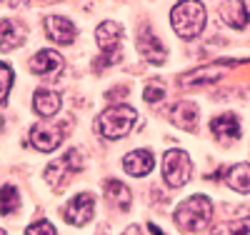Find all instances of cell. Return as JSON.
<instances>
[{
	"mask_svg": "<svg viewBox=\"0 0 250 235\" xmlns=\"http://www.w3.org/2000/svg\"><path fill=\"white\" fill-rule=\"evenodd\" d=\"M20 208V193L13 185H3L0 188V215H10Z\"/></svg>",
	"mask_w": 250,
	"mask_h": 235,
	"instance_id": "20",
	"label": "cell"
},
{
	"mask_svg": "<svg viewBox=\"0 0 250 235\" xmlns=\"http://www.w3.org/2000/svg\"><path fill=\"white\" fill-rule=\"evenodd\" d=\"M213 218V203L205 195H193L175 210V225L185 233H200Z\"/></svg>",
	"mask_w": 250,
	"mask_h": 235,
	"instance_id": "1",
	"label": "cell"
},
{
	"mask_svg": "<svg viewBox=\"0 0 250 235\" xmlns=\"http://www.w3.org/2000/svg\"><path fill=\"white\" fill-rule=\"evenodd\" d=\"M93 208H95V200L90 193H78L68 205L62 210V218H65L70 225H85L90 223L93 218Z\"/></svg>",
	"mask_w": 250,
	"mask_h": 235,
	"instance_id": "8",
	"label": "cell"
},
{
	"mask_svg": "<svg viewBox=\"0 0 250 235\" xmlns=\"http://www.w3.org/2000/svg\"><path fill=\"white\" fill-rule=\"evenodd\" d=\"M60 95L55 90H48V88H38L35 95H33V108L40 118H53L58 110H60Z\"/></svg>",
	"mask_w": 250,
	"mask_h": 235,
	"instance_id": "15",
	"label": "cell"
},
{
	"mask_svg": "<svg viewBox=\"0 0 250 235\" xmlns=\"http://www.w3.org/2000/svg\"><path fill=\"white\" fill-rule=\"evenodd\" d=\"M220 73H213V70H195L190 75L183 78V85H200V83H210V80H218Z\"/></svg>",
	"mask_w": 250,
	"mask_h": 235,
	"instance_id": "22",
	"label": "cell"
},
{
	"mask_svg": "<svg viewBox=\"0 0 250 235\" xmlns=\"http://www.w3.org/2000/svg\"><path fill=\"white\" fill-rule=\"evenodd\" d=\"M0 235H5V230H3V228H0Z\"/></svg>",
	"mask_w": 250,
	"mask_h": 235,
	"instance_id": "30",
	"label": "cell"
},
{
	"mask_svg": "<svg viewBox=\"0 0 250 235\" xmlns=\"http://www.w3.org/2000/svg\"><path fill=\"white\" fill-rule=\"evenodd\" d=\"M243 8H245V15H248V23H250V0H245V3H243Z\"/></svg>",
	"mask_w": 250,
	"mask_h": 235,
	"instance_id": "29",
	"label": "cell"
},
{
	"mask_svg": "<svg viewBox=\"0 0 250 235\" xmlns=\"http://www.w3.org/2000/svg\"><path fill=\"white\" fill-rule=\"evenodd\" d=\"M13 88V68L0 63V103L8 100V93Z\"/></svg>",
	"mask_w": 250,
	"mask_h": 235,
	"instance_id": "21",
	"label": "cell"
},
{
	"mask_svg": "<svg viewBox=\"0 0 250 235\" xmlns=\"http://www.w3.org/2000/svg\"><path fill=\"white\" fill-rule=\"evenodd\" d=\"M25 235H55V228H53L48 220H38V223H33V225L25 230Z\"/></svg>",
	"mask_w": 250,
	"mask_h": 235,
	"instance_id": "24",
	"label": "cell"
},
{
	"mask_svg": "<svg viewBox=\"0 0 250 235\" xmlns=\"http://www.w3.org/2000/svg\"><path fill=\"white\" fill-rule=\"evenodd\" d=\"M85 165L83 163V155H80V150H68L62 158H58L55 163H50L48 168H45V180L53 185V188H60L62 183H68V178L73 175V173H78V170Z\"/></svg>",
	"mask_w": 250,
	"mask_h": 235,
	"instance_id": "6",
	"label": "cell"
},
{
	"mask_svg": "<svg viewBox=\"0 0 250 235\" xmlns=\"http://www.w3.org/2000/svg\"><path fill=\"white\" fill-rule=\"evenodd\" d=\"M123 235H143V233H140V228H138V225H130V228L125 230Z\"/></svg>",
	"mask_w": 250,
	"mask_h": 235,
	"instance_id": "27",
	"label": "cell"
},
{
	"mask_svg": "<svg viewBox=\"0 0 250 235\" xmlns=\"http://www.w3.org/2000/svg\"><path fill=\"white\" fill-rule=\"evenodd\" d=\"M225 183L230 185L238 193H250V165L248 163H238L225 173Z\"/></svg>",
	"mask_w": 250,
	"mask_h": 235,
	"instance_id": "17",
	"label": "cell"
},
{
	"mask_svg": "<svg viewBox=\"0 0 250 235\" xmlns=\"http://www.w3.org/2000/svg\"><path fill=\"white\" fill-rule=\"evenodd\" d=\"M223 23L230 25V28H235V30H243V28L248 25V15H245L243 3L233 0V3H225V5H223Z\"/></svg>",
	"mask_w": 250,
	"mask_h": 235,
	"instance_id": "19",
	"label": "cell"
},
{
	"mask_svg": "<svg viewBox=\"0 0 250 235\" xmlns=\"http://www.w3.org/2000/svg\"><path fill=\"white\" fill-rule=\"evenodd\" d=\"M25 28L18 20H0V50H15L23 45Z\"/></svg>",
	"mask_w": 250,
	"mask_h": 235,
	"instance_id": "12",
	"label": "cell"
},
{
	"mask_svg": "<svg viewBox=\"0 0 250 235\" xmlns=\"http://www.w3.org/2000/svg\"><path fill=\"white\" fill-rule=\"evenodd\" d=\"M210 235H233V233H230V225H228V223H223V225L213 228V233H210Z\"/></svg>",
	"mask_w": 250,
	"mask_h": 235,
	"instance_id": "26",
	"label": "cell"
},
{
	"mask_svg": "<svg viewBox=\"0 0 250 235\" xmlns=\"http://www.w3.org/2000/svg\"><path fill=\"white\" fill-rule=\"evenodd\" d=\"M43 25H45L48 38L53 43H58V45H70V43L78 38V28L62 15H48Z\"/></svg>",
	"mask_w": 250,
	"mask_h": 235,
	"instance_id": "9",
	"label": "cell"
},
{
	"mask_svg": "<svg viewBox=\"0 0 250 235\" xmlns=\"http://www.w3.org/2000/svg\"><path fill=\"white\" fill-rule=\"evenodd\" d=\"M143 98L148 100V103H158V100H163V98H165V85H163L160 80L148 83V85H145V93H143Z\"/></svg>",
	"mask_w": 250,
	"mask_h": 235,
	"instance_id": "23",
	"label": "cell"
},
{
	"mask_svg": "<svg viewBox=\"0 0 250 235\" xmlns=\"http://www.w3.org/2000/svg\"><path fill=\"white\" fill-rule=\"evenodd\" d=\"M135 118H138V113L130 108V105L120 103V105H110L105 113H100L98 120H95V128H98V133L103 138L118 140V138L130 133V128L135 125Z\"/></svg>",
	"mask_w": 250,
	"mask_h": 235,
	"instance_id": "2",
	"label": "cell"
},
{
	"mask_svg": "<svg viewBox=\"0 0 250 235\" xmlns=\"http://www.w3.org/2000/svg\"><path fill=\"white\" fill-rule=\"evenodd\" d=\"M148 230H150L153 235H165V233H163V230H160V228H158L155 223H148Z\"/></svg>",
	"mask_w": 250,
	"mask_h": 235,
	"instance_id": "28",
	"label": "cell"
},
{
	"mask_svg": "<svg viewBox=\"0 0 250 235\" xmlns=\"http://www.w3.org/2000/svg\"><path fill=\"white\" fill-rule=\"evenodd\" d=\"M95 40H98L100 50L105 53V55L95 63V68H100V65H113V63L120 60L123 28H120L118 23H113V20H108V23H100V25H98V33H95Z\"/></svg>",
	"mask_w": 250,
	"mask_h": 235,
	"instance_id": "4",
	"label": "cell"
},
{
	"mask_svg": "<svg viewBox=\"0 0 250 235\" xmlns=\"http://www.w3.org/2000/svg\"><path fill=\"white\" fill-rule=\"evenodd\" d=\"M170 23L175 28V33L185 40H193L205 30V8L195 0H185L178 3L170 13Z\"/></svg>",
	"mask_w": 250,
	"mask_h": 235,
	"instance_id": "3",
	"label": "cell"
},
{
	"mask_svg": "<svg viewBox=\"0 0 250 235\" xmlns=\"http://www.w3.org/2000/svg\"><path fill=\"white\" fill-rule=\"evenodd\" d=\"M105 195H108V200H110L118 210H128L130 203H133L130 190L125 188L120 180H108V183H105Z\"/></svg>",
	"mask_w": 250,
	"mask_h": 235,
	"instance_id": "18",
	"label": "cell"
},
{
	"mask_svg": "<svg viewBox=\"0 0 250 235\" xmlns=\"http://www.w3.org/2000/svg\"><path fill=\"white\" fill-rule=\"evenodd\" d=\"M62 65H65V60H62V55L60 53H55V50H38L33 58H30V70L35 73V75H53V73H58Z\"/></svg>",
	"mask_w": 250,
	"mask_h": 235,
	"instance_id": "11",
	"label": "cell"
},
{
	"mask_svg": "<svg viewBox=\"0 0 250 235\" xmlns=\"http://www.w3.org/2000/svg\"><path fill=\"white\" fill-rule=\"evenodd\" d=\"M170 120L178 125V128H183V130H193L195 128V123H198V105L195 103H178L175 108L170 110Z\"/></svg>",
	"mask_w": 250,
	"mask_h": 235,
	"instance_id": "16",
	"label": "cell"
},
{
	"mask_svg": "<svg viewBox=\"0 0 250 235\" xmlns=\"http://www.w3.org/2000/svg\"><path fill=\"white\" fill-rule=\"evenodd\" d=\"M138 50L143 53V58L148 63H153V65H163L165 63V45L148 30L138 35Z\"/></svg>",
	"mask_w": 250,
	"mask_h": 235,
	"instance_id": "13",
	"label": "cell"
},
{
	"mask_svg": "<svg viewBox=\"0 0 250 235\" xmlns=\"http://www.w3.org/2000/svg\"><path fill=\"white\" fill-rule=\"evenodd\" d=\"M230 225V233L233 235H250V215L248 218H238L233 223H228Z\"/></svg>",
	"mask_w": 250,
	"mask_h": 235,
	"instance_id": "25",
	"label": "cell"
},
{
	"mask_svg": "<svg viewBox=\"0 0 250 235\" xmlns=\"http://www.w3.org/2000/svg\"><path fill=\"white\" fill-rule=\"evenodd\" d=\"M62 128H65V123L62 125H43V123H38L30 128V143L35 150L40 153H50L55 150V148L62 143Z\"/></svg>",
	"mask_w": 250,
	"mask_h": 235,
	"instance_id": "7",
	"label": "cell"
},
{
	"mask_svg": "<svg viewBox=\"0 0 250 235\" xmlns=\"http://www.w3.org/2000/svg\"><path fill=\"white\" fill-rule=\"evenodd\" d=\"M155 165V158L150 150H133L128 158L123 160V168H125V173H130L133 178H143V175H148L150 170Z\"/></svg>",
	"mask_w": 250,
	"mask_h": 235,
	"instance_id": "14",
	"label": "cell"
},
{
	"mask_svg": "<svg viewBox=\"0 0 250 235\" xmlns=\"http://www.w3.org/2000/svg\"><path fill=\"white\" fill-rule=\"evenodd\" d=\"M210 133H213L215 140L223 143V145L235 143V140L240 138V120H238V115H235V113H225V115L213 118V123H210Z\"/></svg>",
	"mask_w": 250,
	"mask_h": 235,
	"instance_id": "10",
	"label": "cell"
},
{
	"mask_svg": "<svg viewBox=\"0 0 250 235\" xmlns=\"http://www.w3.org/2000/svg\"><path fill=\"white\" fill-rule=\"evenodd\" d=\"M190 173H193V163L188 158L185 150H168L163 155V178L170 188H180L190 180Z\"/></svg>",
	"mask_w": 250,
	"mask_h": 235,
	"instance_id": "5",
	"label": "cell"
}]
</instances>
